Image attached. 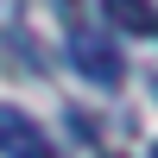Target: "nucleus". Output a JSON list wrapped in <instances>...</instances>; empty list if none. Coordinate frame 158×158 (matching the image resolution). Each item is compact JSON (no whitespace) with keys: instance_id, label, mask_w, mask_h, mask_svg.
Returning a JSON list of instances; mask_svg holds the SVG:
<instances>
[{"instance_id":"1","label":"nucleus","mask_w":158,"mask_h":158,"mask_svg":"<svg viewBox=\"0 0 158 158\" xmlns=\"http://www.w3.org/2000/svg\"><path fill=\"white\" fill-rule=\"evenodd\" d=\"M70 63H76V70H82L95 89H120V82H127L120 51H114L101 32H76V38H70Z\"/></svg>"},{"instance_id":"2","label":"nucleus","mask_w":158,"mask_h":158,"mask_svg":"<svg viewBox=\"0 0 158 158\" xmlns=\"http://www.w3.org/2000/svg\"><path fill=\"white\" fill-rule=\"evenodd\" d=\"M0 152L6 158H51V139H44V127H38L32 114L0 108Z\"/></svg>"},{"instance_id":"3","label":"nucleus","mask_w":158,"mask_h":158,"mask_svg":"<svg viewBox=\"0 0 158 158\" xmlns=\"http://www.w3.org/2000/svg\"><path fill=\"white\" fill-rule=\"evenodd\" d=\"M101 13H108L120 32H158V13H152V0H101Z\"/></svg>"},{"instance_id":"4","label":"nucleus","mask_w":158,"mask_h":158,"mask_svg":"<svg viewBox=\"0 0 158 158\" xmlns=\"http://www.w3.org/2000/svg\"><path fill=\"white\" fill-rule=\"evenodd\" d=\"M146 158H158V146H152V152H146Z\"/></svg>"}]
</instances>
